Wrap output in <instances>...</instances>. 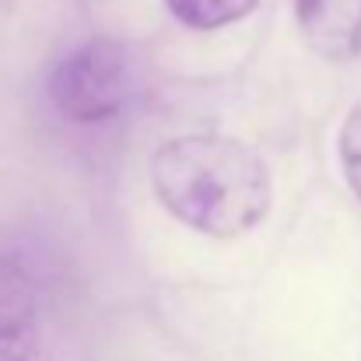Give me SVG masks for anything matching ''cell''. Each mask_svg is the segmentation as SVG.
I'll use <instances>...</instances> for the list:
<instances>
[{
	"label": "cell",
	"mask_w": 361,
	"mask_h": 361,
	"mask_svg": "<svg viewBox=\"0 0 361 361\" xmlns=\"http://www.w3.org/2000/svg\"><path fill=\"white\" fill-rule=\"evenodd\" d=\"M158 204L207 239H239L259 228L274 204L263 158L235 137L186 133L165 140L151 158Z\"/></svg>",
	"instance_id": "1"
},
{
	"label": "cell",
	"mask_w": 361,
	"mask_h": 361,
	"mask_svg": "<svg viewBox=\"0 0 361 361\" xmlns=\"http://www.w3.org/2000/svg\"><path fill=\"white\" fill-rule=\"evenodd\" d=\"M147 92V56L113 35L88 39L74 46L46 78L49 106L71 123L116 120Z\"/></svg>",
	"instance_id": "2"
},
{
	"label": "cell",
	"mask_w": 361,
	"mask_h": 361,
	"mask_svg": "<svg viewBox=\"0 0 361 361\" xmlns=\"http://www.w3.org/2000/svg\"><path fill=\"white\" fill-rule=\"evenodd\" d=\"M42 348V305L32 274L0 252V361H35Z\"/></svg>",
	"instance_id": "3"
},
{
	"label": "cell",
	"mask_w": 361,
	"mask_h": 361,
	"mask_svg": "<svg viewBox=\"0 0 361 361\" xmlns=\"http://www.w3.org/2000/svg\"><path fill=\"white\" fill-rule=\"evenodd\" d=\"M295 25L302 42L330 63L361 56V0H295Z\"/></svg>",
	"instance_id": "4"
},
{
	"label": "cell",
	"mask_w": 361,
	"mask_h": 361,
	"mask_svg": "<svg viewBox=\"0 0 361 361\" xmlns=\"http://www.w3.org/2000/svg\"><path fill=\"white\" fill-rule=\"evenodd\" d=\"M259 0H165L169 14L197 32H214L225 25H235L256 11Z\"/></svg>",
	"instance_id": "5"
},
{
	"label": "cell",
	"mask_w": 361,
	"mask_h": 361,
	"mask_svg": "<svg viewBox=\"0 0 361 361\" xmlns=\"http://www.w3.org/2000/svg\"><path fill=\"white\" fill-rule=\"evenodd\" d=\"M337 154H341V169H344V179H348L351 193L361 200V99L351 106V113L341 123Z\"/></svg>",
	"instance_id": "6"
}]
</instances>
